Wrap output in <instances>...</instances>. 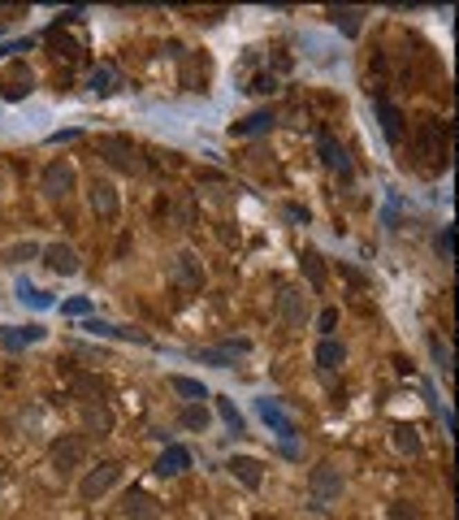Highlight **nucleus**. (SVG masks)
<instances>
[{"instance_id":"a211bd4d","label":"nucleus","mask_w":459,"mask_h":520,"mask_svg":"<svg viewBox=\"0 0 459 520\" xmlns=\"http://www.w3.org/2000/svg\"><path fill=\"white\" fill-rule=\"evenodd\" d=\"M83 420H87V429H91L95 438H104V434L113 429V416H109L104 403H83Z\"/></svg>"},{"instance_id":"c85d7f7f","label":"nucleus","mask_w":459,"mask_h":520,"mask_svg":"<svg viewBox=\"0 0 459 520\" xmlns=\"http://www.w3.org/2000/svg\"><path fill=\"white\" fill-rule=\"evenodd\" d=\"M195 360H208V364H217V369H230V364H234V355H230L225 347H204V351H195Z\"/></svg>"},{"instance_id":"c756f323","label":"nucleus","mask_w":459,"mask_h":520,"mask_svg":"<svg viewBox=\"0 0 459 520\" xmlns=\"http://www.w3.org/2000/svg\"><path fill=\"white\" fill-rule=\"evenodd\" d=\"M182 425H187V429H200V434H204V429H208V412L200 408V403H191V408H182Z\"/></svg>"},{"instance_id":"5701e85b","label":"nucleus","mask_w":459,"mask_h":520,"mask_svg":"<svg viewBox=\"0 0 459 520\" xmlns=\"http://www.w3.org/2000/svg\"><path fill=\"white\" fill-rule=\"evenodd\" d=\"M169 386L178 390V395L195 399V403H200V399H208V386H204V382H195V378H182V373H174V378H169Z\"/></svg>"},{"instance_id":"393cba45","label":"nucleus","mask_w":459,"mask_h":520,"mask_svg":"<svg viewBox=\"0 0 459 520\" xmlns=\"http://www.w3.org/2000/svg\"><path fill=\"white\" fill-rule=\"evenodd\" d=\"M217 412H221V420H225V429L234 434V438H238L243 429H247V425H243V412H238V408H234V403H230V399H217Z\"/></svg>"},{"instance_id":"473e14b6","label":"nucleus","mask_w":459,"mask_h":520,"mask_svg":"<svg viewBox=\"0 0 459 520\" xmlns=\"http://www.w3.org/2000/svg\"><path fill=\"white\" fill-rule=\"evenodd\" d=\"M429 351H433V360H438V369H442V373H451V347L442 343V338H429Z\"/></svg>"},{"instance_id":"72a5a7b5","label":"nucleus","mask_w":459,"mask_h":520,"mask_svg":"<svg viewBox=\"0 0 459 520\" xmlns=\"http://www.w3.org/2000/svg\"><path fill=\"white\" fill-rule=\"evenodd\" d=\"M61 313H70V317H87V313H91V299H87V295H74V299H65V304H61Z\"/></svg>"},{"instance_id":"423d86ee","label":"nucleus","mask_w":459,"mask_h":520,"mask_svg":"<svg viewBox=\"0 0 459 520\" xmlns=\"http://www.w3.org/2000/svg\"><path fill=\"white\" fill-rule=\"evenodd\" d=\"M87 200H91V213L104 217V221H113V217H118V208H122V195H118V187H113L109 178H91Z\"/></svg>"},{"instance_id":"dca6fc26","label":"nucleus","mask_w":459,"mask_h":520,"mask_svg":"<svg viewBox=\"0 0 459 520\" xmlns=\"http://www.w3.org/2000/svg\"><path fill=\"white\" fill-rule=\"evenodd\" d=\"M187 468H191V451L187 447H165L160 460H156V477H178V473H187Z\"/></svg>"},{"instance_id":"20e7f679","label":"nucleus","mask_w":459,"mask_h":520,"mask_svg":"<svg viewBox=\"0 0 459 520\" xmlns=\"http://www.w3.org/2000/svg\"><path fill=\"white\" fill-rule=\"evenodd\" d=\"M308 490H312V503L317 508H330V503L342 494V473H338V464H317L312 468V477H308Z\"/></svg>"},{"instance_id":"9d476101","label":"nucleus","mask_w":459,"mask_h":520,"mask_svg":"<svg viewBox=\"0 0 459 520\" xmlns=\"http://www.w3.org/2000/svg\"><path fill=\"white\" fill-rule=\"evenodd\" d=\"M256 412H260V420H265V425L277 434V438H282V443H290V438H294V420L282 412V408H277V399H256Z\"/></svg>"},{"instance_id":"f8f14e48","label":"nucleus","mask_w":459,"mask_h":520,"mask_svg":"<svg viewBox=\"0 0 459 520\" xmlns=\"http://www.w3.org/2000/svg\"><path fill=\"white\" fill-rule=\"evenodd\" d=\"M317 148H321V160H325V165H330L334 174L351 178V156H347V148H342L334 135H321V139H317Z\"/></svg>"},{"instance_id":"4c0bfd02","label":"nucleus","mask_w":459,"mask_h":520,"mask_svg":"<svg viewBox=\"0 0 459 520\" xmlns=\"http://www.w3.org/2000/svg\"><path fill=\"white\" fill-rule=\"evenodd\" d=\"M286 217L294 221V225H308L312 217H308V208H299V204H286Z\"/></svg>"},{"instance_id":"a878e982","label":"nucleus","mask_w":459,"mask_h":520,"mask_svg":"<svg viewBox=\"0 0 459 520\" xmlns=\"http://www.w3.org/2000/svg\"><path fill=\"white\" fill-rule=\"evenodd\" d=\"M395 447L407 451V455H420V438H416V429H412V425H395Z\"/></svg>"},{"instance_id":"7c9ffc66","label":"nucleus","mask_w":459,"mask_h":520,"mask_svg":"<svg viewBox=\"0 0 459 520\" xmlns=\"http://www.w3.org/2000/svg\"><path fill=\"white\" fill-rule=\"evenodd\" d=\"M30 256H39V243H13V248H5V260H9V265L30 260Z\"/></svg>"},{"instance_id":"b1692460","label":"nucleus","mask_w":459,"mask_h":520,"mask_svg":"<svg viewBox=\"0 0 459 520\" xmlns=\"http://www.w3.org/2000/svg\"><path fill=\"white\" fill-rule=\"evenodd\" d=\"M303 269H308V286H312V290H325V269H321V256H317L312 248L303 252Z\"/></svg>"},{"instance_id":"6ab92c4d","label":"nucleus","mask_w":459,"mask_h":520,"mask_svg":"<svg viewBox=\"0 0 459 520\" xmlns=\"http://www.w3.org/2000/svg\"><path fill=\"white\" fill-rule=\"evenodd\" d=\"M273 122H277V113L273 109H260V113H252V118L234 122V135H260V130H269Z\"/></svg>"},{"instance_id":"f704fd0d","label":"nucleus","mask_w":459,"mask_h":520,"mask_svg":"<svg viewBox=\"0 0 459 520\" xmlns=\"http://www.w3.org/2000/svg\"><path fill=\"white\" fill-rule=\"evenodd\" d=\"M386 520H420V512L412 508V503H390V512H386Z\"/></svg>"},{"instance_id":"aec40b11","label":"nucleus","mask_w":459,"mask_h":520,"mask_svg":"<svg viewBox=\"0 0 459 520\" xmlns=\"http://www.w3.org/2000/svg\"><path fill=\"white\" fill-rule=\"evenodd\" d=\"M342 360H347V351H342L338 338H321V343H317V364L321 369H338Z\"/></svg>"},{"instance_id":"412c9836","label":"nucleus","mask_w":459,"mask_h":520,"mask_svg":"<svg viewBox=\"0 0 459 520\" xmlns=\"http://www.w3.org/2000/svg\"><path fill=\"white\" fill-rule=\"evenodd\" d=\"M74 395H83V403H104V386L91 378V373H78V378L70 382Z\"/></svg>"},{"instance_id":"39448f33","label":"nucleus","mask_w":459,"mask_h":520,"mask_svg":"<svg viewBox=\"0 0 459 520\" xmlns=\"http://www.w3.org/2000/svg\"><path fill=\"white\" fill-rule=\"evenodd\" d=\"M83 460H87V438L83 434H61L53 443V468L57 473H74Z\"/></svg>"},{"instance_id":"6e6552de","label":"nucleus","mask_w":459,"mask_h":520,"mask_svg":"<svg viewBox=\"0 0 459 520\" xmlns=\"http://www.w3.org/2000/svg\"><path fill=\"white\" fill-rule=\"evenodd\" d=\"M39 256H44V265L53 273H61V278H74L78 273V252L70 243H48V248H39Z\"/></svg>"},{"instance_id":"0eeeda50","label":"nucleus","mask_w":459,"mask_h":520,"mask_svg":"<svg viewBox=\"0 0 459 520\" xmlns=\"http://www.w3.org/2000/svg\"><path fill=\"white\" fill-rule=\"evenodd\" d=\"M169 278L182 286V290H200L204 286V265H200V256L195 252H178L169 260Z\"/></svg>"},{"instance_id":"9b49d317","label":"nucleus","mask_w":459,"mask_h":520,"mask_svg":"<svg viewBox=\"0 0 459 520\" xmlns=\"http://www.w3.org/2000/svg\"><path fill=\"white\" fill-rule=\"evenodd\" d=\"M277 313H282V321L290 325V330H299V325L308 321V304H303V290L286 286V290H282V299H277Z\"/></svg>"},{"instance_id":"7ed1b4c3","label":"nucleus","mask_w":459,"mask_h":520,"mask_svg":"<svg viewBox=\"0 0 459 520\" xmlns=\"http://www.w3.org/2000/svg\"><path fill=\"white\" fill-rule=\"evenodd\" d=\"M74 183H78V174H74V165H70L65 156L48 160V165H44V174H39V187H44V195H48V200H65V195L74 191Z\"/></svg>"},{"instance_id":"f3484780","label":"nucleus","mask_w":459,"mask_h":520,"mask_svg":"<svg viewBox=\"0 0 459 520\" xmlns=\"http://www.w3.org/2000/svg\"><path fill=\"white\" fill-rule=\"evenodd\" d=\"M377 118H382V130L390 143L403 139V113L395 109V100H386V95H377Z\"/></svg>"},{"instance_id":"2eb2a0df","label":"nucleus","mask_w":459,"mask_h":520,"mask_svg":"<svg viewBox=\"0 0 459 520\" xmlns=\"http://www.w3.org/2000/svg\"><path fill=\"white\" fill-rule=\"evenodd\" d=\"M44 338V325H0V343L5 347H30V343H39Z\"/></svg>"},{"instance_id":"4468645a","label":"nucleus","mask_w":459,"mask_h":520,"mask_svg":"<svg viewBox=\"0 0 459 520\" xmlns=\"http://www.w3.org/2000/svg\"><path fill=\"white\" fill-rule=\"evenodd\" d=\"M122 512H126V520H160L156 499H152V494H143V490H130L126 503H122Z\"/></svg>"},{"instance_id":"f257e3e1","label":"nucleus","mask_w":459,"mask_h":520,"mask_svg":"<svg viewBox=\"0 0 459 520\" xmlns=\"http://www.w3.org/2000/svg\"><path fill=\"white\" fill-rule=\"evenodd\" d=\"M95 152H100L113 169H126V174H139V169H143V160H139V152H135V143L122 139V135H100V139H95Z\"/></svg>"},{"instance_id":"c9c22d12","label":"nucleus","mask_w":459,"mask_h":520,"mask_svg":"<svg viewBox=\"0 0 459 520\" xmlns=\"http://www.w3.org/2000/svg\"><path fill=\"white\" fill-rule=\"evenodd\" d=\"M317 325H321L325 338H334V330H338V308H325V313L317 317Z\"/></svg>"},{"instance_id":"cd10ccee","label":"nucleus","mask_w":459,"mask_h":520,"mask_svg":"<svg viewBox=\"0 0 459 520\" xmlns=\"http://www.w3.org/2000/svg\"><path fill=\"white\" fill-rule=\"evenodd\" d=\"M18 299L22 304H35V308H53V295H48V290H35L30 282H18Z\"/></svg>"},{"instance_id":"1a4fd4ad","label":"nucleus","mask_w":459,"mask_h":520,"mask_svg":"<svg viewBox=\"0 0 459 520\" xmlns=\"http://www.w3.org/2000/svg\"><path fill=\"white\" fill-rule=\"evenodd\" d=\"M416 148H420L424 160H433V165H438V156L447 160V143H442V122H438V118H424V122H420Z\"/></svg>"},{"instance_id":"ddd939ff","label":"nucleus","mask_w":459,"mask_h":520,"mask_svg":"<svg viewBox=\"0 0 459 520\" xmlns=\"http://www.w3.org/2000/svg\"><path fill=\"white\" fill-rule=\"evenodd\" d=\"M225 468H230V473H234L243 485H247V490H256V485L265 481V464H260L256 455H234V460H230Z\"/></svg>"},{"instance_id":"2f4dec72","label":"nucleus","mask_w":459,"mask_h":520,"mask_svg":"<svg viewBox=\"0 0 459 520\" xmlns=\"http://www.w3.org/2000/svg\"><path fill=\"white\" fill-rule=\"evenodd\" d=\"M359 18H364L359 9H338V13H334V22H342V30H347V35H355V30H359Z\"/></svg>"},{"instance_id":"f03ea898","label":"nucleus","mask_w":459,"mask_h":520,"mask_svg":"<svg viewBox=\"0 0 459 520\" xmlns=\"http://www.w3.org/2000/svg\"><path fill=\"white\" fill-rule=\"evenodd\" d=\"M118 481H122V464H118V460H104V464H95L91 473L78 481V499H83V503H95V499H104Z\"/></svg>"},{"instance_id":"bb28decb","label":"nucleus","mask_w":459,"mask_h":520,"mask_svg":"<svg viewBox=\"0 0 459 520\" xmlns=\"http://www.w3.org/2000/svg\"><path fill=\"white\" fill-rule=\"evenodd\" d=\"M113 83H118V74H113L109 65L91 70V78H87V87H91V91H100V95H109V91H113Z\"/></svg>"},{"instance_id":"4be33fe9","label":"nucleus","mask_w":459,"mask_h":520,"mask_svg":"<svg viewBox=\"0 0 459 520\" xmlns=\"http://www.w3.org/2000/svg\"><path fill=\"white\" fill-rule=\"evenodd\" d=\"M30 83H35V78H30V70H13L5 83H0V95H9V100H18V95H30Z\"/></svg>"},{"instance_id":"e433bc0d","label":"nucleus","mask_w":459,"mask_h":520,"mask_svg":"<svg viewBox=\"0 0 459 520\" xmlns=\"http://www.w3.org/2000/svg\"><path fill=\"white\" fill-rule=\"evenodd\" d=\"M438 256H442V260H451V256H455V230H451V225L438 234Z\"/></svg>"}]
</instances>
